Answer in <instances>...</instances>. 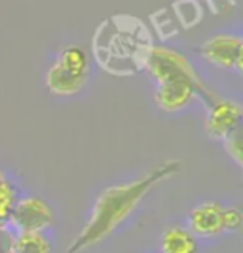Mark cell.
Masks as SVG:
<instances>
[{"label": "cell", "instance_id": "6", "mask_svg": "<svg viewBox=\"0 0 243 253\" xmlns=\"http://www.w3.org/2000/svg\"><path fill=\"white\" fill-rule=\"evenodd\" d=\"M199 53L211 65L225 70H243V40L240 35L217 34L199 47Z\"/></svg>", "mask_w": 243, "mask_h": 253}, {"label": "cell", "instance_id": "10", "mask_svg": "<svg viewBox=\"0 0 243 253\" xmlns=\"http://www.w3.org/2000/svg\"><path fill=\"white\" fill-rule=\"evenodd\" d=\"M10 253H50V243L39 232H22L10 240Z\"/></svg>", "mask_w": 243, "mask_h": 253}, {"label": "cell", "instance_id": "9", "mask_svg": "<svg viewBox=\"0 0 243 253\" xmlns=\"http://www.w3.org/2000/svg\"><path fill=\"white\" fill-rule=\"evenodd\" d=\"M160 250L162 253H199V242L190 230L170 227L162 235Z\"/></svg>", "mask_w": 243, "mask_h": 253}, {"label": "cell", "instance_id": "11", "mask_svg": "<svg viewBox=\"0 0 243 253\" xmlns=\"http://www.w3.org/2000/svg\"><path fill=\"white\" fill-rule=\"evenodd\" d=\"M17 202V188L10 180L3 178L0 182V221H8Z\"/></svg>", "mask_w": 243, "mask_h": 253}, {"label": "cell", "instance_id": "13", "mask_svg": "<svg viewBox=\"0 0 243 253\" xmlns=\"http://www.w3.org/2000/svg\"><path fill=\"white\" fill-rule=\"evenodd\" d=\"M243 223V215L240 209L237 207H228V209H223V228L230 230V232H235L242 227Z\"/></svg>", "mask_w": 243, "mask_h": 253}, {"label": "cell", "instance_id": "4", "mask_svg": "<svg viewBox=\"0 0 243 253\" xmlns=\"http://www.w3.org/2000/svg\"><path fill=\"white\" fill-rule=\"evenodd\" d=\"M203 103L206 108L203 126L210 138L223 142L230 133L242 128L243 108L238 102L211 93L208 98H205Z\"/></svg>", "mask_w": 243, "mask_h": 253}, {"label": "cell", "instance_id": "2", "mask_svg": "<svg viewBox=\"0 0 243 253\" xmlns=\"http://www.w3.org/2000/svg\"><path fill=\"white\" fill-rule=\"evenodd\" d=\"M90 74L88 57L77 45L64 47L45 74V85L55 97H72L85 87Z\"/></svg>", "mask_w": 243, "mask_h": 253}, {"label": "cell", "instance_id": "7", "mask_svg": "<svg viewBox=\"0 0 243 253\" xmlns=\"http://www.w3.org/2000/svg\"><path fill=\"white\" fill-rule=\"evenodd\" d=\"M8 221L17 232H39L50 228L53 225V211L48 203L39 197H25L15 203Z\"/></svg>", "mask_w": 243, "mask_h": 253}, {"label": "cell", "instance_id": "16", "mask_svg": "<svg viewBox=\"0 0 243 253\" xmlns=\"http://www.w3.org/2000/svg\"><path fill=\"white\" fill-rule=\"evenodd\" d=\"M5 178V175H3V171H2V169H0V182H2V180Z\"/></svg>", "mask_w": 243, "mask_h": 253}, {"label": "cell", "instance_id": "1", "mask_svg": "<svg viewBox=\"0 0 243 253\" xmlns=\"http://www.w3.org/2000/svg\"><path fill=\"white\" fill-rule=\"evenodd\" d=\"M182 169L180 160H165L127 183L112 185L97 197L88 221L69 245L67 253H82L102 243L137 210L157 185L173 177Z\"/></svg>", "mask_w": 243, "mask_h": 253}, {"label": "cell", "instance_id": "3", "mask_svg": "<svg viewBox=\"0 0 243 253\" xmlns=\"http://www.w3.org/2000/svg\"><path fill=\"white\" fill-rule=\"evenodd\" d=\"M143 67L155 84H163L168 80L185 79L192 82H202L190 60L182 52L168 47H150L143 57Z\"/></svg>", "mask_w": 243, "mask_h": 253}, {"label": "cell", "instance_id": "15", "mask_svg": "<svg viewBox=\"0 0 243 253\" xmlns=\"http://www.w3.org/2000/svg\"><path fill=\"white\" fill-rule=\"evenodd\" d=\"M3 233V221H0V237H2Z\"/></svg>", "mask_w": 243, "mask_h": 253}, {"label": "cell", "instance_id": "12", "mask_svg": "<svg viewBox=\"0 0 243 253\" xmlns=\"http://www.w3.org/2000/svg\"><path fill=\"white\" fill-rule=\"evenodd\" d=\"M225 152L228 153V157L235 162L237 167L243 165V148H242V128H238L237 132H233L223 140Z\"/></svg>", "mask_w": 243, "mask_h": 253}, {"label": "cell", "instance_id": "14", "mask_svg": "<svg viewBox=\"0 0 243 253\" xmlns=\"http://www.w3.org/2000/svg\"><path fill=\"white\" fill-rule=\"evenodd\" d=\"M203 2L210 7V10L213 13L228 12L235 5V0H203Z\"/></svg>", "mask_w": 243, "mask_h": 253}, {"label": "cell", "instance_id": "5", "mask_svg": "<svg viewBox=\"0 0 243 253\" xmlns=\"http://www.w3.org/2000/svg\"><path fill=\"white\" fill-rule=\"evenodd\" d=\"M211 93L213 92H210L203 85V82H192V80L178 79L157 84V88L154 92V102L160 110L172 114V112L187 108L197 97H200L202 102H203Z\"/></svg>", "mask_w": 243, "mask_h": 253}, {"label": "cell", "instance_id": "8", "mask_svg": "<svg viewBox=\"0 0 243 253\" xmlns=\"http://www.w3.org/2000/svg\"><path fill=\"white\" fill-rule=\"evenodd\" d=\"M190 232L195 237L211 238L225 232L223 207L217 202H205L197 205L188 215Z\"/></svg>", "mask_w": 243, "mask_h": 253}]
</instances>
